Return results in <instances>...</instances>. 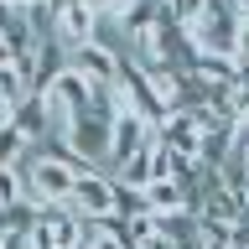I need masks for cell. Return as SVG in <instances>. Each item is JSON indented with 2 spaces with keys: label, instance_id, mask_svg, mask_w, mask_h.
Returning a JSON list of instances; mask_svg holds the SVG:
<instances>
[{
  "label": "cell",
  "instance_id": "1",
  "mask_svg": "<svg viewBox=\"0 0 249 249\" xmlns=\"http://www.w3.org/2000/svg\"><path fill=\"white\" fill-rule=\"evenodd\" d=\"M114 104L130 109V114H140V120H151V124L166 120V104H161V93H156L151 73H145V68L130 57V52H124L120 68H114Z\"/></svg>",
  "mask_w": 249,
  "mask_h": 249
},
{
  "label": "cell",
  "instance_id": "2",
  "mask_svg": "<svg viewBox=\"0 0 249 249\" xmlns=\"http://www.w3.org/2000/svg\"><path fill=\"white\" fill-rule=\"evenodd\" d=\"M42 93H47V109H52V124H57V135H62V130H68V124H73L89 104H93V83L78 73V68H62V73L52 78Z\"/></svg>",
  "mask_w": 249,
  "mask_h": 249
},
{
  "label": "cell",
  "instance_id": "3",
  "mask_svg": "<svg viewBox=\"0 0 249 249\" xmlns=\"http://www.w3.org/2000/svg\"><path fill=\"white\" fill-rule=\"evenodd\" d=\"M26 239H31V249H68L73 239H83V218L68 202H42V213H36Z\"/></svg>",
  "mask_w": 249,
  "mask_h": 249
},
{
  "label": "cell",
  "instance_id": "4",
  "mask_svg": "<svg viewBox=\"0 0 249 249\" xmlns=\"http://www.w3.org/2000/svg\"><path fill=\"white\" fill-rule=\"evenodd\" d=\"M68 208H73L78 218H104L114 213V177H104V171H78L73 177V192H68Z\"/></svg>",
  "mask_w": 249,
  "mask_h": 249
},
{
  "label": "cell",
  "instance_id": "5",
  "mask_svg": "<svg viewBox=\"0 0 249 249\" xmlns=\"http://www.w3.org/2000/svg\"><path fill=\"white\" fill-rule=\"evenodd\" d=\"M5 120L21 130V135L36 145V140H47V135H57V124H52V109H47V93H36V89H26L21 99L11 104V114Z\"/></svg>",
  "mask_w": 249,
  "mask_h": 249
},
{
  "label": "cell",
  "instance_id": "6",
  "mask_svg": "<svg viewBox=\"0 0 249 249\" xmlns=\"http://www.w3.org/2000/svg\"><path fill=\"white\" fill-rule=\"evenodd\" d=\"M120 57H124V52H114V47H104V42H93V36H89V42H78V47H68V68H78L89 83H114Z\"/></svg>",
  "mask_w": 249,
  "mask_h": 249
},
{
  "label": "cell",
  "instance_id": "7",
  "mask_svg": "<svg viewBox=\"0 0 249 249\" xmlns=\"http://www.w3.org/2000/svg\"><path fill=\"white\" fill-rule=\"evenodd\" d=\"M93 26H99V11H93V0H68V5H57V11H52V31L62 36V47L89 42Z\"/></svg>",
  "mask_w": 249,
  "mask_h": 249
},
{
  "label": "cell",
  "instance_id": "8",
  "mask_svg": "<svg viewBox=\"0 0 249 249\" xmlns=\"http://www.w3.org/2000/svg\"><path fill=\"white\" fill-rule=\"evenodd\" d=\"M151 135H156L151 120H140V114L120 109V114H114V140H109V161H114V166H120V161H130V156H135Z\"/></svg>",
  "mask_w": 249,
  "mask_h": 249
},
{
  "label": "cell",
  "instance_id": "9",
  "mask_svg": "<svg viewBox=\"0 0 249 249\" xmlns=\"http://www.w3.org/2000/svg\"><path fill=\"white\" fill-rule=\"evenodd\" d=\"M145 208H151L156 218H166V213H177V208H187L182 182H177V177H151V182H145Z\"/></svg>",
  "mask_w": 249,
  "mask_h": 249
},
{
  "label": "cell",
  "instance_id": "10",
  "mask_svg": "<svg viewBox=\"0 0 249 249\" xmlns=\"http://www.w3.org/2000/svg\"><path fill=\"white\" fill-rule=\"evenodd\" d=\"M156 21H161V0H130V5L120 11V31H124V42L145 36Z\"/></svg>",
  "mask_w": 249,
  "mask_h": 249
},
{
  "label": "cell",
  "instance_id": "11",
  "mask_svg": "<svg viewBox=\"0 0 249 249\" xmlns=\"http://www.w3.org/2000/svg\"><path fill=\"white\" fill-rule=\"evenodd\" d=\"M26 89H31L26 68H21V62H5V68H0V114H11V104H16Z\"/></svg>",
  "mask_w": 249,
  "mask_h": 249
},
{
  "label": "cell",
  "instance_id": "12",
  "mask_svg": "<svg viewBox=\"0 0 249 249\" xmlns=\"http://www.w3.org/2000/svg\"><path fill=\"white\" fill-rule=\"evenodd\" d=\"M26 151H31V140L21 135L11 120H0V166H16V161H21Z\"/></svg>",
  "mask_w": 249,
  "mask_h": 249
},
{
  "label": "cell",
  "instance_id": "13",
  "mask_svg": "<svg viewBox=\"0 0 249 249\" xmlns=\"http://www.w3.org/2000/svg\"><path fill=\"white\" fill-rule=\"evenodd\" d=\"M26 197V182H21V166H0V208Z\"/></svg>",
  "mask_w": 249,
  "mask_h": 249
},
{
  "label": "cell",
  "instance_id": "14",
  "mask_svg": "<svg viewBox=\"0 0 249 249\" xmlns=\"http://www.w3.org/2000/svg\"><path fill=\"white\" fill-rule=\"evenodd\" d=\"M161 5H166V16L177 21V26H192V21L202 16V5H208V0H161Z\"/></svg>",
  "mask_w": 249,
  "mask_h": 249
},
{
  "label": "cell",
  "instance_id": "15",
  "mask_svg": "<svg viewBox=\"0 0 249 249\" xmlns=\"http://www.w3.org/2000/svg\"><path fill=\"white\" fill-rule=\"evenodd\" d=\"M135 249H177V239H171V233L166 229H161V223H156V229L151 233H145V239H140V244Z\"/></svg>",
  "mask_w": 249,
  "mask_h": 249
},
{
  "label": "cell",
  "instance_id": "16",
  "mask_svg": "<svg viewBox=\"0 0 249 249\" xmlns=\"http://www.w3.org/2000/svg\"><path fill=\"white\" fill-rule=\"evenodd\" d=\"M233 62H239V68L249 62V21H239V42H233Z\"/></svg>",
  "mask_w": 249,
  "mask_h": 249
},
{
  "label": "cell",
  "instance_id": "17",
  "mask_svg": "<svg viewBox=\"0 0 249 249\" xmlns=\"http://www.w3.org/2000/svg\"><path fill=\"white\" fill-rule=\"evenodd\" d=\"M233 145H239V151L249 156V114H244V120H239V124H233Z\"/></svg>",
  "mask_w": 249,
  "mask_h": 249
},
{
  "label": "cell",
  "instance_id": "18",
  "mask_svg": "<svg viewBox=\"0 0 249 249\" xmlns=\"http://www.w3.org/2000/svg\"><path fill=\"white\" fill-rule=\"evenodd\" d=\"M0 249H31L26 233H0Z\"/></svg>",
  "mask_w": 249,
  "mask_h": 249
},
{
  "label": "cell",
  "instance_id": "19",
  "mask_svg": "<svg viewBox=\"0 0 249 249\" xmlns=\"http://www.w3.org/2000/svg\"><path fill=\"white\" fill-rule=\"evenodd\" d=\"M5 62H16V52H11V42L0 36V68H5Z\"/></svg>",
  "mask_w": 249,
  "mask_h": 249
},
{
  "label": "cell",
  "instance_id": "20",
  "mask_svg": "<svg viewBox=\"0 0 249 249\" xmlns=\"http://www.w3.org/2000/svg\"><path fill=\"white\" fill-rule=\"evenodd\" d=\"M68 249H93V239H89V233H83V239H73V244H68Z\"/></svg>",
  "mask_w": 249,
  "mask_h": 249
},
{
  "label": "cell",
  "instance_id": "21",
  "mask_svg": "<svg viewBox=\"0 0 249 249\" xmlns=\"http://www.w3.org/2000/svg\"><path fill=\"white\" fill-rule=\"evenodd\" d=\"M233 5H239V16H244V21H249V0H233Z\"/></svg>",
  "mask_w": 249,
  "mask_h": 249
},
{
  "label": "cell",
  "instance_id": "22",
  "mask_svg": "<svg viewBox=\"0 0 249 249\" xmlns=\"http://www.w3.org/2000/svg\"><path fill=\"white\" fill-rule=\"evenodd\" d=\"M0 233H5V229H0Z\"/></svg>",
  "mask_w": 249,
  "mask_h": 249
}]
</instances>
